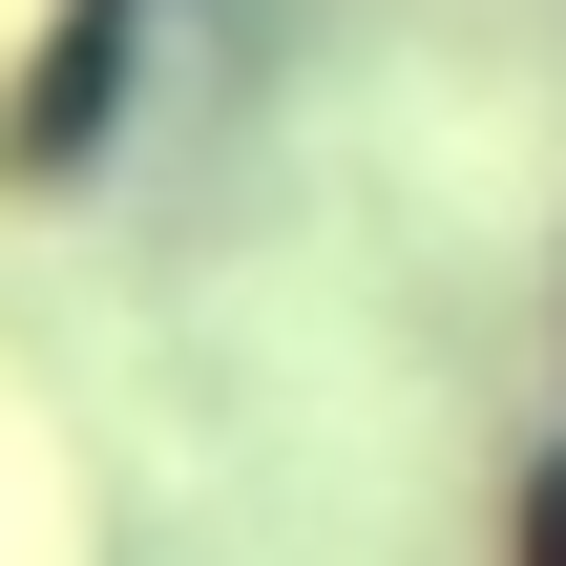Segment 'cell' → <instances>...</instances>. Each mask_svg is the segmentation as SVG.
Wrapping results in <instances>:
<instances>
[{
  "mask_svg": "<svg viewBox=\"0 0 566 566\" xmlns=\"http://www.w3.org/2000/svg\"><path fill=\"white\" fill-rule=\"evenodd\" d=\"M525 566H566V462H546V483H525Z\"/></svg>",
  "mask_w": 566,
  "mask_h": 566,
  "instance_id": "obj_1",
  "label": "cell"
}]
</instances>
